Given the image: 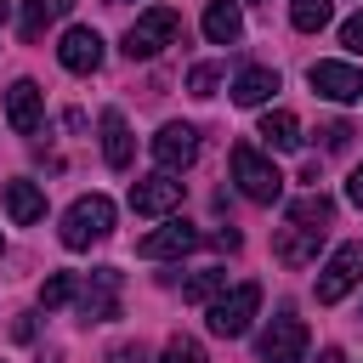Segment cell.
I'll use <instances>...</instances> for the list:
<instances>
[{"mask_svg":"<svg viewBox=\"0 0 363 363\" xmlns=\"http://www.w3.org/2000/svg\"><path fill=\"white\" fill-rule=\"evenodd\" d=\"M108 233H113V199L85 193V199L68 204V216H62V244H68V250H91V244H102Z\"/></svg>","mask_w":363,"mask_h":363,"instance_id":"cell-1","label":"cell"},{"mask_svg":"<svg viewBox=\"0 0 363 363\" xmlns=\"http://www.w3.org/2000/svg\"><path fill=\"white\" fill-rule=\"evenodd\" d=\"M182 40V17L170 11V6H153V11H142L130 28H125V57H159L164 45H176Z\"/></svg>","mask_w":363,"mask_h":363,"instance_id":"cell-2","label":"cell"},{"mask_svg":"<svg viewBox=\"0 0 363 363\" xmlns=\"http://www.w3.org/2000/svg\"><path fill=\"white\" fill-rule=\"evenodd\" d=\"M233 182H238V193L250 199V204H272L278 193H284V176H278V164H267L250 142H238L233 147Z\"/></svg>","mask_w":363,"mask_h":363,"instance_id":"cell-3","label":"cell"},{"mask_svg":"<svg viewBox=\"0 0 363 363\" xmlns=\"http://www.w3.org/2000/svg\"><path fill=\"white\" fill-rule=\"evenodd\" d=\"M255 306H261V284H233L227 295H216L210 301V335H221V340H233V335H244L250 329V318H255Z\"/></svg>","mask_w":363,"mask_h":363,"instance_id":"cell-4","label":"cell"},{"mask_svg":"<svg viewBox=\"0 0 363 363\" xmlns=\"http://www.w3.org/2000/svg\"><path fill=\"white\" fill-rule=\"evenodd\" d=\"M357 284H363V244H340V250L323 261V272H318V301L335 306V301L352 295Z\"/></svg>","mask_w":363,"mask_h":363,"instance_id":"cell-5","label":"cell"},{"mask_svg":"<svg viewBox=\"0 0 363 363\" xmlns=\"http://www.w3.org/2000/svg\"><path fill=\"white\" fill-rule=\"evenodd\" d=\"M255 352H261V363H306V323L289 318V312H278V318L261 329Z\"/></svg>","mask_w":363,"mask_h":363,"instance_id":"cell-6","label":"cell"},{"mask_svg":"<svg viewBox=\"0 0 363 363\" xmlns=\"http://www.w3.org/2000/svg\"><path fill=\"white\" fill-rule=\"evenodd\" d=\"M182 193H187V182H176V170H159V176L130 182V210L136 216H170V210H182Z\"/></svg>","mask_w":363,"mask_h":363,"instance_id":"cell-7","label":"cell"},{"mask_svg":"<svg viewBox=\"0 0 363 363\" xmlns=\"http://www.w3.org/2000/svg\"><path fill=\"white\" fill-rule=\"evenodd\" d=\"M79 318H91V323L119 318V267H96L79 284Z\"/></svg>","mask_w":363,"mask_h":363,"instance_id":"cell-8","label":"cell"},{"mask_svg":"<svg viewBox=\"0 0 363 363\" xmlns=\"http://www.w3.org/2000/svg\"><path fill=\"white\" fill-rule=\"evenodd\" d=\"M312 91L318 96H329V102H357L363 96V74L352 68V62H312Z\"/></svg>","mask_w":363,"mask_h":363,"instance_id":"cell-9","label":"cell"},{"mask_svg":"<svg viewBox=\"0 0 363 363\" xmlns=\"http://www.w3.org/2000/svg\"><path fill=\"white\" fill-rule=\"evenodd\" d=\"M57 62L68 74H96L102 68V34L96 28H68L62 45H57Z\"/></svg>","mask_w":363,"mask_h":363,"instance_id":"cell-10","label":"cell"},{"mask_svg":"<svg viewBox=\"0 0 363 363\" xmlns=\"http://www.w3.org/2000/svg\"><path fill=\"white\" fill-rule=\"evenodd\" d=\"M40 119H45L40 85H34V79H17V85L6 91V125H11L17 136H34V130H40Z\"/></svg>","mask_w":363,"mask_h":363,"instance_id":"cell-11","label":"cell"},{"mask_svg":"<svg viewBox=\"0 0 363 363\" xmlns=\"http://www.w3.org/2000/svg\"><path fill=\"white\" fill-rule=\"evenodd\" d=\"M153 159H159V170H187L199 159V130L193 125H164L153 136Z\"/></svg>","mask_w":363,"mask_h":363,"instance_id":"cell-12","label":"cell"},{"mask_svg":"<svg viewBox=\"0 0 363 363\" xmlns=\"http://www.w3.org/2000/svg\"><path fill=\"white\" fill-rule=\"evenodd\" d=\"M199 244V227H187V221H164L159 233H147L142 244H136V255H147V261H170V255H187Z\"/></svg>","mask_w":363,"mask_h":363,"instance_id":"cell-13","label":"cell"},{"mask_svg":"<svg viewBox=\"0 0 363 363\" xmlns=\"http://www.w3.org/2000/svg\"><path fill=\"white\" fill-rule=\"evenodd\" d=\"M102 159H108L113 170H130V159H136V142H130V125H125L119 108L102 113Z\"/></svg>","mask_w":363,"mask_h":363,"instance_id":"cell-14","label":"cell"},{"mask_svg":"<svg viewBox=\"0 0 363 363\" xmlns=\"http://www.w3.org/2000/svg\"><path fill=\"white\" fill-rule=\"evenodd\" d=\"M318 244H323V227H301V221H289V227L278 233V261L306 267V261H318Z\"/></svg>","mask_w":363,"mask_h":363,"instance_id":"cell-15","label":"cell"},{"mask_svg":"<svg viewBox=\"0 0 363 363\" xmlns=\"http://www.w3.org/2000/svg\"><path fill=\"white\" fill-rule=\"evenodd\" d=\"M238 34H244L238 6H233V0H210V6H204V40H210V45H233Z\"/></svg>","mask_w":363,"mask_h":363,"instance_id":"cell-16","label":"cell"},{"mask_svg":"<svg viewBox=\"0 0 363 363\" xmlns=\"http://www.w3.org/2000/svg\"><path fill=\"white\" fill-rule=\"evenodd\" d=\"M267 147H278V153H295L301 147V119L289 113V108H272V113H261V130H255Z\"/></svg>","mask_w":363,"mask_h":363,"instance_id":"cell-17","label":"cell"},{"mask_svg":"<svg viewBox=\"0 0 363 363\" xmlns=\"http://www.w3.org/2000/svg\"><path fill=\"white\" fill-rule=\"evenodd\" d=\"M6 216H11L17 227L40 221V216H45V193H40L34 182H6Z\"/></svg>","mask_w":363,"mask_h":363,"instance_id":"cell-18","label":"cell"},{"mask_svg":"<svg viewBox=\"0 0 363 363\" xmlns=\"http://www.w3.org/2000/svg\"><path fill=\"white\" fill-rule=\"evenodd\" d=\"M272 91H278V74H272V68H244V74L233 79V102H238V108H261Z\"/></svg>","mask_w":363,"mask_h":363,"instance_id":"cell-19","label":"cell"},{"mask_svg":"<svg viewBox=\"0 0 363 363\" xmlns=\"http://www.w3.org/2000/svg\"><path fill=\"white\" fill-rule=\"evenodd\" d=\"M329 11H335V0H289V23L301 34H318L329 23Z\"/></svg>","mask_w":363,"mask_h":363,"instance_id":"cell-20","label":"cell"},{"mask_svg":"<svg viewBox=\"0 0 363 363\" xmlns=\"http://www.w3.org/2000/svg\"><path fill=\"white\" fill-rule=\"evenodd\" d=\"M329 216H335V204L323 193H306V199L289 204V221H301V227H329Z\"/></svg>","mask_w":363,"mask_h":363,"instance_id":"cell-21","label":"cell"},{"mask_svg":"<svg viewBox=\"0 0 363 363\" xmlns=\"http://www.w3.org/2000/svg\"><path fill=\"white\" fill-rule=\"evenodd\" d=\"M227 289V272L221 267H204V272H193L187 284H182V301H216Z\"/></svg>","mask_w":363,"mask_h":363,"instance_id":"cell-22","label":"cell"},{"mask_svg":"<svg viewBox=\"0 0 363 363\" xmlns=\"http://www.w3.org/2000/svg\"><path fill=\"white\" fill-rule=\"evenodd\" d=\"M74 295H79V284H74V272H51V278L40 284V306H45V312H57V306H68Z\"/></svg>","mask_w":363,"mask_h":363,"instance_id":"cell-23","label":"cell"},{"mask_svg":"<svg viewBox=\"0 0 363 363\" xmlns=\"http://www.w3.org/2000/svg\"><path fill=\"white\" fill-rule=\"evenodd\" d=\"M51 0H23V40H40L45 34V23H51Z\"/></svg>","mask_w":363,"mask_h":363,"instance_id":"cell-24","label":"cell"},{"mask_svg":"<svg viewBox=\"0 0 363 363\" xmlns=\"http://www.w3.org/2000/svg\"><path fill=\"white\" fill-rule=\"evenodd\" d=\"M159 363H204V346L193 340V335H170L164 340V357Z\"/></svg>","mask_w":363,"mask_h":363,"instance_id":"cell-25","label":"cell"},{"mask_svg":"<svg viewBox=\"0 0 363 363\" xmlns=\"http://www.w3.org/2000/svg\"><path fill=\"white\" fill-rule=\"evenodd\" d=\"M216 85H221V68H216V62H199V68L187 74V91H193V96H216Z\"/></svg>","mask_w":363,"mask_h":363,"instance_id":"cell-26","label":"cell"},{"mask_svg":"<svg viewBox=\"0 0 363 363\" xmlns=\"http://www.w3.org/2000/svg\"><path fill=\"white\" fill-rule=\"evenodd\" d=\"M340 45H346V51H363V11H357V17H346V28H340Z\"/></svg>","mask_w":363,"mask_h":363,"instance_id":"cell-27","label":"cell"},{"mask_svg":"<svg viewBox=\"0 0 363 363\" xmlns=\"http://www.w3.org/2000/svg\"><path fill=\"white\" fill-rule=\"evenodd\" d=\"M323 136H329V147H335V153H340V147H346V142H352V130H346V125H329V130H323Z\"/></svg>","mask_w":363,"mask_h":363,"instance_id":"cell-28","label":"cell"},{"mask_svg":"<svg viewBox=\"0 0 363 363\" xmlns=\"http://www.w3.org/2000/svg\"><path fill=\"white\" fill-rule=\"evenodd\" d=\"M210 244H216V250H238V244H244V238H238V233H233V227H221V233H216V238H210Z\"/></svg>","mask_w":363,"mask_h":363,"instance_id":"cell-29","label":"cell"},{"mask_svg":"<svg viewBox=\"0 0 363 363\" xmlns=\"http://www.w3.org/2000/svg\"><path fill=\"white\" fill-rule=\"evenodd\" d=\"M346 199H352V204H363V164L352 170V182H346Z\"/></svg>","mask_w":363,"mask_h":363,"instance_id":"cell-30","label":"cell"},{"mask_svg":"<svg viewBox=\"0 0 363 363\" xmlns=\"http://www.w3.org/2000/svg\"><path fill=\"white\" fill-rule=\"evenodd\" d=\"M113 363H142V352H136V346H125V352H113Z\"/></svg>","mask_w":363,"mask_h":363,"instance_id":"cell-31","label":"cell"},{"mask_svg":"<svg viewBox=\"0 0 363 363\" xmlns=\"http://www.w3.org/2000/svg\"><path fill=\"white\" fill-rule=\"evenodd\" d=\"M6 11H11V0H0V23H6Z\"/></svg>","mask_w":363,"mask_h":363,"instance_id":"cell-32","label":"cell"},{"mask_svg":"<svg viewBox=\"0 0 363 363\" xmlns=\"http://www.w3.org/2000/svg\"><path fill=\"white\" fill-rule=\"evenodd\" d=\"M0 255H6V238H0Z\"/></svg>","mask_w":363,"mask_h":363,"instance_id":"cell-33","label":"cell"}]
</instances>
